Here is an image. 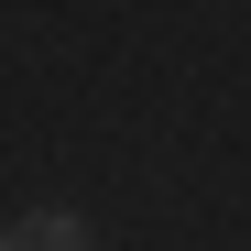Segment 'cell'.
Here are the masks:
<instances>
[{
	"instance_id": "obj_1",
	"label": "cell",
	"mask_w": 251,
	"mask_h": 251,
	"mask_svg": "<svg viewBox=\"0 0 251 251\" xmlns=\"http://www.w3.org/2000/svg\"><path fill=\"white\" fill-rule=\"evenodd\" d=\"M0 251H88V229L44 207V219H22V229H0Z\"/></svg>"
}]
</instances>
